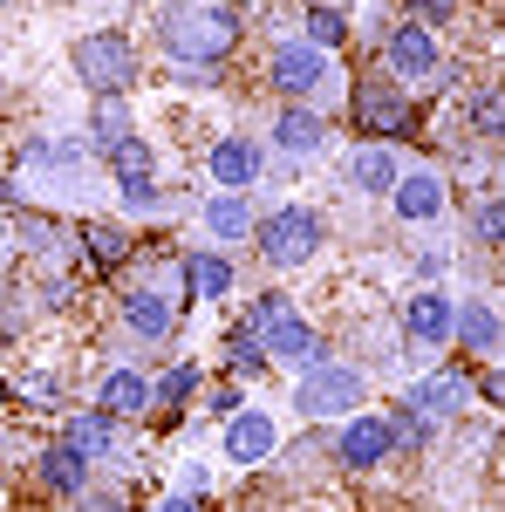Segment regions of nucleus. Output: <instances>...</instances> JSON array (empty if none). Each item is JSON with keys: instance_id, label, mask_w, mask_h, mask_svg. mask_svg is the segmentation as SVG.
<instances>
[{"instance_id": "6ab92c4d", "label": "nucleus", "mask_w": 505, "mask_h": 512, "mask_svg": "<svg viewBox=\"0 0 505 512\" xmlns=\"http://www.w3.org/2000/svg\"><path fill=\"white\" fill-rule=\"evenodd\" d=\"M35 478L48 485V492L76 499L82 485H89V458H82V451H69V444H48V451L35 458Z\"/></svg>"}, {"instance_id": "dca6fc26", "label": "nucleus", "mask_w": 505, "mask_h": 512, "mask_svg": "<svg viewBox=\"0 0 505 512\" xmlns=\"http://www.w3.org/2000/svg\"><path fill=\"white\" fill-rule=\"evenodd\" d=\"M96 410H103V417H144V410H157L151 376H144V369H110L103 390H96Z\"/></svg>"}, {"instance_id": "bb28decb", "label": "nucleus", "mask_w": 505, "mask_h": 512, "mask_svg": "<svg viewBox=\"0 0 505 512\" xmlns=\"http://www.w3.org/2000/svg\"><path fill=\"white\" fill-rule=\"evenodd\" d=\"M308 48H321V55H335V48H342V41H349V21H342V14H335V7H308Z\"/></svg>"}, {"instance_id": "72a5a7b5", "label": "nucleus", "mask_w": 505, "mask_h": 512, "mask_svg": "<svg viewBox=\"0 0 505 512\" xmlns=\"http://www.w3.org/2000/svg\"><path fill=\"white\" fill-rule=\"evenodd\" d=\"M48 239H55V219H21V246H28V253H41V246H48Z\"/></svg>"}, {"instance_id": "ddd939ff", "label": "nucleus", "mask_w": 505, "mask_h": 512, "mask_svg": "<svg viewBox=\"0 0 505 512\" xmlns=\"http://www.w3.org/2000/svg\"><path fill=\"white\" fill-rule=\"evenodd\" d=\"M389 451H396V444H389V417H362V410H355L349 424H342V437H335V458H342L349 472L383 465Z\"/></svg>"}, {"instance_id": "c85d7f7f", "label": "nucleus", "mask_w": 505, "mask_h": 512, "mask_svg": "<svg viewBox=\"0 0 505 512\" xmlns=\"http://www.w3.org/2000/svg\"><path fill=\"white\" fill-rule=\"evenodd\" d=\"M151 390H157V403H185V396H198V369H192V362H178V369H171L164 383H151Z\"/></svg>"}, {"instance_id": "a211bd4d", "label": "nucleus", "mask_w": 505, "mask_h": 512, "mask_svg": "<svg viewBox=\"0 0 505 512\" xmlns=\"http://www.w3.org/2000/svg\"><path fill=\"white\" fill-rule=\"evenodd\" d=\"M273 144H280L287 158H308V151H321V144H328V123L314 117L308 103H287V110L273 117Z\"/></svg>"}, {"instance_id": "9b49d317", "label": "nucleus", "mask_w": 505, "mask_h": 512, "mask_svg": "<svg viewBox=\"0 0 505 512\" xmlns=\"http://www.w3.org/2000/svg\"><path fill=\"white\" fill-rule=\"evenodd\" d=\"M389 205H396V219L403 226H430V219H444V178L437 171H396V185H389Z\"/></svg>"}, {"instance_id": "a878e982", "label": "nucleus", "mask_w": 505, "mask_h": 512, "mask_svg": "<svg viewBox=\"0 0 505 512\" xmlns=\"http://www.w3.org/2000/svg\"><path fill=\"white\" fill-rule=\"evenodd\" d=\"M123 137H130V110H123V96H103V103H96V123H89V151L110 158Z\"/></svg>"}, {"instance_id": "5701e85b", "label": "nucleus", "mask_w": 505, "mask_h": 512, "mask_svg": "<svg viewBox=\"0 0 505 512\" xmlns=\"http://www.w3.org/2000/svg\"><path fill=\"white\" fill-rule=\"evenodd\" d=\"M198 219H205V233H212V239H253V205H246L239 192L205 198V212H198Z\"/></svg>"}, {"instance_id": "f257e3e1", "label": "nucleus", "mask_w": 505, "mask_h": 512, "mask_svg": "<svg viewBox=\"0 0 505 512\" xmlns=\"http://www.w3.org/2000/svg\"><path fill=\"white\" fill-rule=\"evenodd\" d=\"M157 41L185 62V69H219L239 48V7H219V0H178L164 21H157Z\"/></svg>"}, {"instance_id": "cd10ccee", "label": "nucleus", "mask_w": 505, "mask_h": 512, "mask_svg": "<svg viewBox=\"0 0 505 512\" xmlns=\"http://www.w3.org/2000/svg\"><path fill=\"white\" fill-rule=\"evenodd\" d=\"M287 315H294V301H287V294H260V301H253V315H246V335L260 342L273 321H287Z\"/></svg>"}, {"instance_id": "7c9ffc66", "label": "nucleus", "mask_w": 505, "mask_h": 512, "mask_svg": "<svg viewBox=\"0 0 505 512\" xmlns=\"http://www.w3.org/2000/svg\"><path fill=\"white\" fill-rule=\"evenodd\" d=\"M260 369H267V355H260V342L239 328L233 335V376H260Z\"/></svg>"}, {"instance_id": "f03ea898", "label": "nucleus", "mask_w": 505, "mask_h": 512, "mask_svg": "<svg viewBox=\"0 0 505 512\" xmlns=\"http://www.w3.org/2000/svg\"><path fill=\"white\" fill-rule=\"evenodd\" d=\"M253 239H260V260L287 274V267H308L314 253H321L328 226H321V212H308V205H273L267 219L253 226Z\"/></svg>"}, {"instance_id": "412c9836", "label": "nucleus", "mask_w": 505, "mask_h": 512, "mask_svg": "<svg viewBox=\"0 0 505 512\" xmlns=\"http://www.w3.org/2000/svg\"><path fill=\"white\" fill-rule=\"evenodd\" d=\"M396 171H403V164H396V151H389V144H362V151L349 158L355 192H369V198H389V185H396Z\"/></svg>"}, {"instance_id": "2f4dec72", "label": "nucleus", "mask_w": 505, "mask_h": 512, "mask_svg": "<svg viewBox=\"0 0 505 512\" xmlns=\"http://www.w3.org/2000/svg\"><path fill=\"white\" fill-rule=\"evenodd\" d=\"M499 89H478V103H471V123H478V137H499Z\"/></svg>"}, {"instance_id": "39448f33", "label": "nucleus", "mask_w": 505, "mask_h": 512, "mask_svg": "<svg viewBox=\"0 0 505 512\" xmlns=\"http://www.w3.org/2000/svg\"><path fill=\"white\" fill-rule=\"evenodd\" d=\"M383 62L396 89H430V82L444 76V55H437V35H430L424 21H396L383 41Z\"/></svg>"}, {"instance_id": "393cba45", "label": "nucleus", "mask_w": 505, "mask_h": 512, "mask_svg": "<svg viewBox=\"0 0 505 512\" xmlns=\"http://www.w3.org/2000/svg\"><path fill=\"white\" fill-rule=\"evenodd\" d=\"M82 260H89V267H103V274L123 267V260H130V233H123V226H103V219H96V226H82Z\"/></svg>"}, {"instance_id": "6e6552de", "label": "nucleus", "mask_w": 505, "mask_h": 512, "mask_svg": "<svg viewBox=\"0 0 505 512\" xmlns=\"http://www.w3.org/2000/svg\"><path fill=\"white\" fill-rule=\"evenodd\" d=\"M451 294H437V287H417L410 301H403V335H410V349H451Z\"/></svg>"}, {"instance_id": "4468645a", "label": "nucleus", "mask_w": 505, "mask_h": 512, "mask_svg": "<svg viewBox=\"0 0 505 512\" xmlns=\"http://www.w3.org/2000/svg\"><path fill=\"white\" fill-rule=\"evenodd\" d=\"M260 355H267V362H287V369H314V362H321V335H314L301 315H287L260 335Z\"/></svg>"}, {"instance_id": "c9c22d12", "label": "nucleus", "mask_w": 505, "mask_h": 512, "mask_svg": "<svg viewBox=\"0 0 505 512\" xmlns=\"http://www.w3.org/2000/svg\"><path fill=\"white\" fill-rule=\"evenodd\" d=\"M417 7H424V14H437V21L451 14V0H417Z\"/></svg>"}, {"instance_id": "f8f14e48", "label": "nucleus", "mask_w": 505, "mask_h": 512, "mask_svg": "<svg viewBox=\"0 0 505 512\" xmlns=\"http://www.w3.org/2000/svg\"><path fill=\"white\" fill-rule=\"evenodd\" d=\"M403 410H417L424 424H437V417H458V410H471V376H465V369H444V376H424V383H410V396H403Z\"/></svg>"}, {"instance_id": "aec40b11", "label": "nucleus", "mask_w": 505, "mask_h": 512, "mask_svg": "<svg viewBox=\"0 0 505 512\" xmlns=\"http://www.w3.org/2000/svg\"><path fill=\"white\" fill-rule=\"evenodd\" d=\"M451 335H458L471 355H485V362H492V355H499V308H492V301H465L458 321H451Z\"/></svg>"}, {"instance_id": "1a4fd4ad", "label": "nucleus", "mask_w": 505, "mask_h": 512, "mask_svg": "<svg viewBox=\"0 0 505 512\" xmlns=\"http://www.w3.org/2000/svg\"><path fill=\"white\" fill-rule=\"evenodd\" d=\"M205 171H212V185H219V192H253V185H260V171H267V151H260V144H253V137H219V144H212V158H205Z\"/></svg>"}, {"instance_id": "f3484780", "label": "nucleus", "mask_w": 505, "mask_h": 512, "mask_svg": "<svg viewBox=\"0 0 505 512\" xmlns=\"http://www.w3.org/2000/svg\"><path fill=\"white\" fill-rule=\"evenodd\" d=\"M123 321H130V335H144V342H164V335L178 328V308H171L157 287H130V294H123Z\"/></svg>"}, {"instance_id": "2eb2a0df", "label": "nucleus", "mask_w": 505, "mask_h": 512, "mask_svg": "<svg viewBox=\"0 0 505 512\" xmlns=\"http://www.w3.org/2000/svg\"><path fill=\"white\" fill-rule=\"evenodd\" d=\"M273 444H280V431H273L267 410H233L226 417V458L233 465H260V458H273Z\"/></svg>"}, {"instance_id": "9d476101", "label": "nucleus", "mask_w": 505, "mask_h": 512, "mask_svg": "<svg viewBox=\"0 0 505 512\" xmlns=\"http://www.w3.org/2000/svg\"><path fill=\"white\" fill-rule=\"evenodd\" d=\"M110 171H117V192L130 212H144V205H157V158L144 137H123L117 151H110Z\"/></svg>"}, {"instance_id": "e433bc0d", "label": "nucleus", "mask_w": 505, "mask_h": 512, "mask_svg": "<svg viewBox=\"0 0 505 512\" xmlns=\"http://www.w3.org/2000/svg\"><path fill=\"white\" fill-rule=\"evenodd\" d=\"M0 205H21V192H14V185H7V178H0Z\"/></svg>"}, {"instance_id": "0eeeda50", "label": "nucleus", "mask_w": 505, "mask_h": 512, "mask_svg": "<svg viewBox=\"0 0 505 512\" xmlns=\"http://www.w3.org/2000/svg\"><path fill=\"white\" fill-rule=\"evenodd\" d=\"M349 110H355V130H369L376 144H396V137L417 130V110H410V96L396 82H362L349 96Z\"/></svg>"}, {"instance_id": "20e7f679", "label": "nucleus", "mask_w": 505, "mask_h": 512, "mask_svg": "<svg viewBox=\"0 0 505 512\" xmlns=\"http://www.w3.org/2000/svg\"><path fill=\"white\" fill-rule=\"evenodd\" d=\"M267 82L287 96V103H308L321 89H335V55H321V48H308V41H280L267 55Z\"/></svg>"}, {"instance_id": "423d86ee", "label": "nucleus", "mask_w": 505, "mask_h": 512, "mask_svg": "<svg viewBox=\"0 0 505 512\" xmlns=\"http://www.w3.org/2000/svg\"><path fill=\"white\" fill-rule=\"evenodd\" d=\"M362 369H342V362H314V369H301V390H294V403H301V417H355L362 410Z\"/></svg>"}, {"instance_id": "7ed1b4c3", "label": "nucleus", "mask_w": 505, "mask_h": 512, "mask_svg": "<svg viewBox=\"0 0 505 512\" xmlns=\"http://www.w3.org/2000/svg\"><path fill=\"white\" fill-rule=\"evenodd\" d=\"M76 76H82L89 96H123L137 82V48H130V35H117V28L82 35L76 41Z\"/></svg>"}, {"instance_id": "473e14b6", "label": "nucleus", "mask_w": 505, "mask_h": 512, "mask_svg": "<svg viewBox=\"0 0 505 512\" xmlns=\"http://www.w3.org/2000/svg\"><path fill=\"white\" fill-rule=\"evenodd\" d=\"M76 512H130V506H123V492H96V485H82Z\"/></svg>"}, {"instance_id": "f704fd0d", "label": "nucleus", "mask_w": 505, "mask_h": 512, "mask_svg": "<svg viewBox=\"0 0 505 512\" xmlns=\"http://www.w3.org/2000/svg\"><path fill=\"white\" fill-rule=\"evenodd\" d=\"M157 512H198V499H192V492H171V499H164Z\"/></svg>"}, {"instance_id": "4be33fe9", "label": "nucleus", "mask_w": 505, "mask_h": 512, "mask_svg": "<svg viewBox=\"0 0 505 512\" xmlns=\"http://www.w3.org/2000/svg\"><path fill=\"white\" fill-rule=\"evenodd\" d=\"M69 451H82L89 465L96 458H110L117 451V417H103V410H82V417H69V437H62Z\"/></svg>"}, {"instance_id": "b1692460", "label": "nucleus", "mask_w": 505, "mask_h": 512, "mask_svg": "<svg viewBox=\"0 0 505 512\" xmlns=\"http://www.w3.org/2000/svg\"><path fill=\"white\" fill-rule=\"evenodd\" d=\"M185 287H192L198 301L233 294V260H226V253H192V260H185Z\"/></svg>"}, {"instance_id": "c756f323", "label": "nucleus", "mask_w": 505, "mask_h": 512, "mask_svg": "<svg viewBox=\"0 0 505 512\" xmlns=\"http://www.w3.org/2000/svg\"><path fill=\"white\" fill-rule=\"evenodd\" d=\"M471 233H478L485 253H499V233H505V205H499V198H485V205H478V226H471Z\"/></svg>"}]
</instances>
